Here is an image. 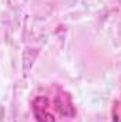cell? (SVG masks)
Segmentation results:
<instances>
[{
  "mask_svg": "<svg viewBox=\"0 0 121 122\" xmlns=\"http://www.w3.org/2000/svg\"><path fill=\"white\" fill-rule=\"evenodd\" d=\"M31 111L37 122H56L51 104L43 95H38L31 101Z\"/></svg>",
  "mask_w": 121,
  "mask_h": 122,
  "instance_id": "6da1fadb",
  "label": "cell"
},
{
  "mask_svg": "<svg viewBox=\"0 0 121 122\" xmlns=\"http://www.w3.org/2000/svg\"><path fill=\"white\" fill-rule=\"evenodd\" d=\"M54 107L64 117H74V114H76V109L71 102V97L67 92H64L61 88L57 90L56 98H54Z\"/></svg>",
  "mask_w": 121,
  "mask_h": 122,
  "instance_id": "7a4b0ae2",
  "label": "cell"
},
{
  "mask_svg": "<svg viewBox=\"0 0 121 122\" xmlns=\"http://www.w3.org/2000/svg\"><path fill=\"white\" fill-rule=\"evenodd\" d=\"M113 122H120V101L118 99L114 102V108H113Z\"/></svg>",
  "mask_w": 121,
  "mask_h": 122,
  "instance_id": "3957f363",
  "label": "cell"
}]
</instances>
